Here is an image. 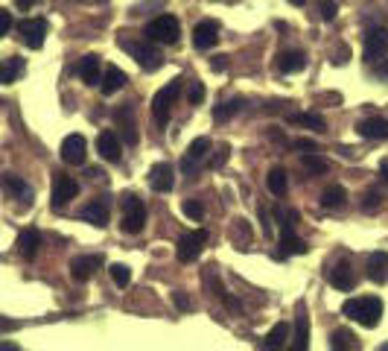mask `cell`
Returning <instances> with one entry per match:
<instances>
[{"label": "cell", "instance_id": "8d00e7d4", "mask_svg": "<svg viewBox=\"0 0 388 351\" xmlns=\"http://www.w3.org/2000/svg\"><path fill=\"white\" fill-rule=\"evenodd\" d=\"M319 12H321V18H324V21H333V18H336V12H338L336 0H319Z\"/></svg>", "mask_w": 388, "mask_h": 351}, {"label": "cell", "instance_id": "bcb514c9", "mask_svg": "<svg viewBox=\"0 0 388 351\" xmlns=\"http://www.w3.org/2000/svg\"><path fill=\"white\" fill-rule=\"evenodd\" d=\"M295 147H298V150H315L312 140H295Z\"/></svg>", "mask_w": 388, "mask_h": 351}, {"label": "cell", "instance_id": "3957f363", "mask_svg": "<svg viewBox=\"0 0 388 351\" xmlns=\"http://www.w3.org/2000/svg\"><path fill=\"white\" fill-rule=\"evenodd\" d=\"M181 35V23L176 15H158L147 23V38L155 44H176Z\"/></svg>", "mask_w": 388, "mask_h": 351}, {"label": "cell", "instance_id": "b9f144b4", "mask_svg": "<svg viewBox=\"0 0 388 351\" xmlns=\"http://www.w3.org/2000/svg\"><path fill=\"white\" fill-rule=\"evenodd\" d=\"M173 301H176V308H181V311H187V308H190V299H187V296H181V293H176V296H173Z\"/></svg>", "mask_w": 388, "mask_h": 351}, {"label": "cell", "instance_id": "816d5d0a", "mask_svg": "<svg viewBox=\"0 0 388 351\" xmlns=\"http://www.w3.org/2000/svg\"><path fill=\"white\" fill-rule=\"evenodd\" d=\"M228 4H231V0H228Z\"/></svg>", "mask_w": 388, "mask_h": 351}, {"label": "cell", "instance_id": "5b68a950", "mask_svg": "<svg viewBox=\"0 0 388 351\" xmlns=\"http://www.w3.org/2000/svg\"><path fill=\"white\" fill-rule=\"evenodd\" d=\"M207 155H210V138H196L190 144V150L184 152V158H181L184 176L187 179H196V173L202 170V161H207Z\"/></svg>", "mask_w": 388, "mask_h": 351}, {"label": "cell", "instance_id": "8fae6325", "mask_svg": "<svg viewBox=\"0 0 388 351\" xmlns=\"http://www.w3.org/2000/svg\"><path fill=\"white\" fill-rule=\"evenodd\" d=\"M108 208H111L108 196H96V199H91V202L79 211V217H82L85 223L96 225V228H103V225H108Z\"/></svg>", "mask_w": 388, "mask_h": 351}, {"label": "cell", "instance_id": "7bdbcfd3", "mask_svg": "<svg viewBox=\"0 0 388 351\" xmlns=\"http://www.w3.org/2000/svg\"><path fill=\"white\" fill-rule=\"evenodd\" d=\"M35 4H38V0H15V6H18V9H23V12H27L30 6H35Z\"/></svg>", "mask_w": 388, "mask_h": 351}, {"label": "cell", "instance_id": "d6986e66", "mask_svg": "<svg viewBox=\"0 0 388 351\" xmlns=\"http://www.w3.org/2000/svg\"><path fill=\"white\" fill-rule=\"evenodd\" d=\"M149 184H152V191H158V194L173 191V184H176V170L169 167V164H155V167L149 170Z\"/></svg>", "mask_w": 388, "mask_h": 351}, {"label": "cell", "instance_id": "7dc6e473", "mask_svg": "<svg viewBox=\"0 0 388 351\" xmlns=\"http://www.w3.org/2000/svg\"><path fill=\"white\" fill-rule=\"evenodd\" d=\"M0 351H18L15 342H0Z\"/></svg>", "mask_w": 388, "mask_h": 351}, {"label": "cell", "instance_id": "4316f807", "mask_svg": "<svg viewBox=\"0 0 388 351\" xmlns=\"http://www.w3.org/2000/svg\"><path fill=\"white\" fill-rule=\"evenodd\" d=\"M385 272H388V252H374V255H368V278L377 281V284H382Z\"/></svg>", "mask_w": 388, "mask_h": 351}, {"label": "cell", "instance_id": "9a60e30c", "mask_svg": "<svg viewBox=\"0 0 388 351\" xmlns=\"http://www.w3.org/2000/svg\"><path fill=\"white\" fill-rule=\"evenodd\" d=\"M114 123H117V129H120V135L117 138H123L126 144H137V123H135V114H132V106H120L117 111H114Z\"/></svg>", "mask_w": 388, "mask_h": 351}, {"label": "cell", "instance_id": "7a4b0ae2", "mask_svg": "<svg viewBox=\"0 0 388 351\" xmlns=\"http://www.w3.org/2000/svg\"><path fill=\"white\" fill-rule=\"evenodd\" d=\"M178 94H181V79H169L164 88L155 91V97H152V121L158 126L169 123V111H173V103L178 100Z\"/></svg>", "mask_w": 388, "mask_h": 351}, {"label": "cell", "instance_id": "30bf717a", "mask_svg": "<svg viewBox=\"0 0 388 351\" xmlns=\"http://www.w3.org/2000/svg\"><path fill=\"white\" fill-rule=\"evenodd\" d=\"M85 155H88V140H85V135L74 132V135H67V138L62 140V161L79 167V164H85Z\"/></svg>", "mask_w": 388, "mask_h": 351}, {"label": "cell", "instance_id": "277c9868", "mask_svg": "<svg viewBox=\"0 0 388 351\" xmlns=\"http://www.w3.org/2000/svg\"><path fill=\"white\" fill-rule=\"evenodd\" d=\"M147 228V205L137 194L123 196V231L126 234H140Z\"/></svg>", "mask_w": 388, "mask_h": 351}, {"label": "cell", "instance_id": "d6a6232c", "mask_svg": "<svg viewBox=\"0 0 388 351\" xmlns=\"http://www.w3.org/2000/svg\"><path fill=\"white\" fill-rule=\"evenodd\" d=\"M304 167L309 170V173H315V176H319V173H327V161L321 158V155H312V152H304Z\"/></svg>", "mask_w": 388, "mask_h": 351}, {"label": "cell", "instance_id": "1f68e13d", "mask_svg": "<svg viewBox=\"0 0 388 351\" xmlns=\"http://www.w3.org/2000/svg\"><path fill=\"white\" fill-rule=\"evenodd\" d=\"M292 351H309V319L301 313L295 319V345Z\"/></svg>", "mask_w": 388, "mask_h": 351}, {"label": "cell", "instance_id": "74e56055", "mask_svg": "<svg viewBox=\"0 0 388 351\" xmlns=\"http://www.w3.org/2000/svg\"><path fill=\"white\" fill-rule=\"evenodd\" d=\"M236 108H239V100H234V103H228V106L222 103L219 108H216V111H213V117H216V121H228V117H231V114H234Z\"/></svg>", "mask_w": 388, "mask_h": 351}, {"label": "cell", "instance_id": "83f0119b", "mask_svg": "<svg viewBox=\"0 0 388 351\" xmlns=\"http://www.w3.org/2000/svg\"><path fill=\"white\" fill-rule=\"evenodd\" d=\"M286 340H289V325L286 322H278L269 334H266V340H263V345L269 348V351H280L283 345H286Z\"/></svg>", "mask_w": 388, "mask_h": 351}, {"label": "cell", "instance_id": "4dcf8cb0", "mask_svg": "<svg viewBox=\"0 0 388 351\" xmlns=\"http://www.w3.org/2000/svg\"><path fill=\"white\" fill-rule=\"evenodd\" d=\"M266 184H269V191H272L275 196H283V194L289 191V176H286V170H283V167L269 170V179H266Z\"/></svg>", "mask_w": 388, "mask_h": 351}, {"label": "cell", "instance_id": "44dd1931", "mask_svg": "<svg viewBox=\"0 0 388 351\" xmlns=\"http://www.w3.org/2000/svg\"><path fill=\"white\" fill-rule=\"evenodd\" d=\"M76 74H79V79L85 82V85H100V79H103V67H100V56H93V53H88L82 62H79V67H76Z\"/></svg>", "mask_w": 388, "mask_h": 351}, {"label": "cell", "instance_id": "9c48e42d", "mask_svg": "<svg viewBox=\"0 0 388 351\" xmlns=\"http://www.w3.org/2000/svg\"><path fill=\"white\" fill-rule=\"evenodd\" d=\"M18 33L30 50H41L44 38H47V21L44 18H27V21L18 23Z\"/></svg>", "mask_w": 388, "mask_h": 351}, {"label": "cell", "instance_id": "e0dca14e", "mask_svg": "<svg viewBox=\"0 0 388 351\" xmlns=\"http://www.w3.org/2000/svg\"><path fill=\"white\" fill-rule=\"evenodd\" d=\"M100 267H103L100 255H76L74 261H70V275H74V281H88Z\"/></svg>", "mask_w": 388, "mask_h": 351}, {"label": "cell", "instance_id": "ac0fdd59", "mask_svg": "<svg viewBox=\"0 0 388 351\" xmlns=\"http://www.w3.org/2000/svg\"><path fill=\"white\" fill-rule=\"evenodd\" d=\"M96 152H100L108 164H117L123 158V144H120L117 132H100V138H96Z\"/></svg>", "mask_w": 388, "mask_h": 351}, {"label": "cell", "instance_id": "5bb4252c", "mask_svg": "<svg viewBox=\"0 0 388 351\" xmlns=\"http://www.w3.org/2000/svg\"><path fill=\"white\" fill-rule=\"evenodd\" d=\"M382 56H388V30L374 27V30L365 33V59L377 62Z\"/></svg>", "mask_w": 388, "mask_h": 351}, {"label": "cell", "instance_id": "60d3db41", "mask_svg": "<svg viewBox=\"0 0 388 351\" xmlns=\"http://www.w3.org/2000/svg\"><path fill=\"white\" fill-rule=\"evenodd\" d=\"M21 328V322H15V319H6V316H0V334H6V331H18Z\"/></svg>", "mask_w": 388, "mask_h": 351}, {"label": "cell", "instance_id": "c3c4849f", "mask_svg": "<svg viewBox=\"0 0 388 351\" xmlns=\"http://www.w3.org/2000/svg\"><path fill=\"white\" fill-rule=\"evenodd\" d=\"M289 4H292V6H304V4H307V0H289Z\"/></svg>", "mask_w": 388, "mask_h": 351}, {"label": "cell", "instance_id": "2e32d148", "mask_svg": "<svg viewBox=\"0 0 388 351\" xmlns=\"http://www.w3.org/2000/svg\"><path fill=\"white\" fill-rule=\"evenodd\" d=\"M0 187L12 196V199H18L21 205H30L33 202V187L23 182L21 176H12V173H6V176H0Z\"/></svg>", "mask_w": 388, "mask_h": 351}, {"label": "cell", "instance_id": "f35d334b", "mask_svg": "<svg viewBox=\"0 0 388 351\" xmlns=\"http://www.w3.org/2000/svg\"><path fill=\"white\" fill-rule=\"evenodd\" d=\"M187 100H190L193 106H199V103L205 100V85H202V82H193V85H190V94H187Z\"/></svg>", "mask_w": 388, "mask_h": 351}, {"label": "cell", "instance_id": "7402d4cb", "mask_svg": "<svg viewBox=\"0 0 388 351\" xmlns=\"http://www.w3.org/2000/svg\"><path fill=\"white\" fill-rule=\"evenodd\" d=\"M38 246H41V234L35 228H23L18 234V252L23 261H33V257L38 255Z\"/></svg>", "mask_w": 388, "mask_h": 351}, {"label": "cell", "instance_id": "d4e9b609", "mask_svg": "<svg viewBox=\"0 0 388 351\" xmlns=\"http://www.w3.org/2000/svg\"><path fill=\"white\" fill-rule=\"evenodd\" d=\"M307 67V56L301 50H286L278 56V70L280 74H298V70Z\"/></svg>", "mask_w": 388, "mask_h": 351}, {"label": "cell", "instance_id": "52a82bcc", "mask_svg": "<svg viewBox=\"0 0 388 351\" xmlns=\"http://www.w3.org/2000/svg\"><path fill=\"white\" fill-rule=\"evenodd\" d=\"M79 194V184L74 176H67V173H56L53 176V187H50V202L53 208H64L70 199H76Z\"/></svg>", "mask_w": 388, "mask_h": 351}, {"label": "cell", "instance_id": "ab89813d", "mask_svg": "<svg viewBox=\"0 0 388 351\" xmlns=\"http://www.w3.org/2000/svg\"><path fill=\"white\" fill-rule=\"evenodd\" d=\"M9 30H12V15L6 9H0V38H4Z\"/></svg>", "mask_w": 388, "mask_h": 351}, {"label": "cell", "instance_id": "484cf974", "mask_svg": "<svg viewBox=\"0 0 388 351\" xmlns=\"http://www.w3.org/2000/svg\"><path fill=\"white\" fill-rule=\"evenodd\" d=\"M307 243L301 238H295V231H280V257L289 255H307Z\"/></svg>", "mask_w": 388, "mask_h": 351}, {"label": "cell", "instance_id": "603a6c76", "mask_svg": "<svg viewBox=\"0 0 388 351\" xmlns=\"http://www.w3.org/2000/svg\"><path fill=\"white\" fill-rule=\"evenodd\" d=\"M126 85V74L120 70L117 65H108L105 70H103V79H100V91L105 94V97H111V94H117L120 88Z\"/></svg>", "mask_w": 388, "mask_h": 351}, {"label": "cell", "instance_id": "cb8c5ba5", "mask_svg": "<svg viewBox=\"0 0 388 351\" xmlns=\"http://www.w3.org/2000/svg\"><path fill=\"white\" fill-rule=\"evenodd\" d=\"M330 351H359V340L348 328H336L330 334Z\"/></svg>", "mask_w": 388, "mask_h": 351}, {"label": "cell", "instance_id": "7c38bea8", "mask_svg": "<svg viewBox=\"0 0 388 351\" xmlns=\"http://www.w3.org/2000/svg\"><path fill=\"white\" fill-rule=\"evenodd\" d=\"M327 281L336 287V290H342V293H348V290H353L356 287V275H353V267L348 264V261H336L330 269H327Z\"/></svg>", "mask_w": 388, "mask_h": 351}, {"label": "cell", "instance_id": "836d02e7", "mask_svg": "<svg viewBox=\"0 0 388 351\" xmlns=\"http://www.w3.org/2000/svg\"><path fill=\"white\" fill-rule=\"evenodd\" d=\"M181 211H184V214H187L190 220H196V223H202V220H205V205H202L199 199H184Z\"/></svg>", "mask_w": 388, "mask_h": 351}, {"label": "cell", "instance_id": "d590c367", "mask_svg": "<svg viewBox=\"0 0 388 351\" xmlns=\"http://www.w3.org/2000/svg\"><path fill=\"white\" fill-rule=\"evenodd\" d=\"M382 205V196H380V191H368L365 196H362V211H377Z\"/></svg>", "mask_w": 388, "mask_h": 351}, {"label": "cell", "instance_id": "ee69618b", "mask_svg": "<svg viewBox=\"0 0 388 351\" xmlns=\"http://www.w3.org/2000/svg\"><path fill=\"white\" fill-rule=\"evenodd\" d=\"M380 176H382V182L388 184V158H385V161H380Z\"/></svg>", "mask_w": 388, "mask_h": 351}, {"label": "cell", "instance_id": "ba28073f", "mask_svg": "<svg viewBox=\"0 0 388 351\" xmlns=\"http://www.w3.org/2000/svg\"><path fill=\"white\" fill-rule=\"evenodd\" d=\"M120 44H123L126 50L137 59V65L143 70H158L164 65V56L155 50V44H143V41H120Z\"/></svg>", "mask_w": 388, "mask_h": 351}, {"label": "cell", "instance_id": "f6af8a7d", "mask_svg": "<svg viewBox=\"0 0 388 351\" xmlns=\"http://www.w3.org/2000/svg\"><path fill=\"white\" fill-rule=\"evenodd\" d=\"M377 77H385V79H388V59H385L382 65H377Z\"/></svg>", "mask_w": 388, "mask_h": 351}, {"label": "cell", "instance_id": "8992f818", "mask_svg": "<svg viewBox=\"0 0 388 351\" xmlns=\"http://www.w3.org/2000/svg\"><path fill=\"white\" fill-rule=\"evenodd\" d=\"M207 238L210 234L205 231V228H196V231H187L184 238L178 240V249H176V255H178V261H184V264H190V261H196V257L202 255V249H205V243H207Z\"/></svg>", "mask_w": 388, "mask_h": 351}, {"label": "cell", "instance_id": "f907efd6", "mask_svg": "<svg viewBox=\"0 0 388 351\" xmlns=\"http://www.w3.org/2000/svg\"><path fill=\"white\" fill-rule=\"evenodd\" d=\"M4 67H6V65H4V62H0V79H4Z\"/></svg>", "mask_w": 388, "mask_h": 351}, {"label": "cell", "instance_id": "6da1fadb", "mask_svg": "<svg viewBox=\"0 0 388 351\" xmlns=\"http://www.w3.org/2000/svg\"><path fill=\"white\" fill-rule=\"evenodd\" d=\"M342 313L365 328H377L382 319V301L377 296H359V299H348Z\"/></svg>", "mask_w": 388, "mask_h": 351}, {"label": "cell", "instance_id": "ffe728a7", "mask_svg": "<svg viewBox=\"0 0 388 351\" xmlns=\"http://www.w3.org/2000/svg\"><path fill=\"white\" fill-rule=\"evenodd\" d=\"M356 132L368 140H385L388 138V121L385 117H365L356 123Z\"/></svg>", "mask_w": 388, "mask_h": 351}, {"label": "cell", "instance_id": "e575fe53", "mask_svg": "<svg viewBox=\"0 0 388 351\" xmlns=\"http://www.w3.org/2000/svg\"><path fill=\"white\" fill-rule=\"evenodd\" d=\"M108 272H111V278H114V284H117V287H126L129 281H132V269L123 267V264H114Z\"/></svg>", "mask_w": 388, "mask_h": 351}, {"label": "cell", "instance_id": "681fc988", "mask_svg": "<svg viewBox=\"0 0 388 351\" xmlns=\"http://www.w3.org/2000/svg\"><path fill=\"white\" fill-rule=\"evenodd\" d=\"M377 351H388V342H382V345H377Z\"/></svg>", "mask_w": 388, "mask_h": 351}, {"label": "cell", "instance_id": "f546056e", "mask_svg": "<svg viewBox=\"0 0 388 351\" xmlns=\"http://www.w3.org/2000/svg\"><path fill=\"white\" fill-rule=\"evenodd\" d=\"M289 123L295 126H307L312 132H327V123L321 121L319 114H307V111H298V114H289Z\"/></svg>", "mask_w": 388, "mask_h": 351}, {"label": "cell", "instance_id": "4fadbf2b", "mask_svg": "<svg viewBox=\"0 0 388 351\" xmlns=\"http://www.w3.org/2000/svg\"><path fill=\"white\" fill-rule=\"evenodd\" d=\"M219 41V23L216 21H199L196 30H193V47L196 50H210Z\"/></svg>", "mask_w": 388, "mask_h": 351}, {"label": "cell", "instance_id": "f1b7e54d", "mask_svg": "<svg viewBox=\"0 0 388 351\" xmlns=\"http://www.w3.org/2000/svg\"><path fill=\"white\" fill-rule=\"evenodd\" d=\"M345 202H348V194H345V187H342V184H330L327 191L321 194V205L330 208V211L345 208Z\"/></svg>", "mask_w": 388, "mask_h": 351}]
</instances>
